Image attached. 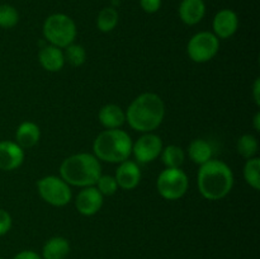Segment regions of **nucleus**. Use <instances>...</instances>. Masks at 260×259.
<instances>
[{
    "instance_id": "c756f323",
    "label": "nucleus",
    "mask_w": 260,
    "mask_h": 259,
    "mask_svg": "<svg viewBox=\"0 0 260 259\" xmlns=\"http://www.w3.org/2000/svg\"><path fill=\"white\" fill-rule=\"evenodd\" d=\"M253 96L256 106H260V79L256 78L253 85Z\"/></svg>"
},
{
    "instance_id": "a211bd4d",
    "label": "nucleus",
    "mask_w": 260,
    "mask_h": 259,
    "mask_svg": "<svg viewBox=\"0 0 260 259\" xmlns=\"http://www.w3.org/2000/svg\"><path fill=\"white\" fill-rule=\"evenodd\" d=\"M70 254V243L63 236L48 239L42 248L43 259H65Z\"/></svg>"
},
{
    "instance_id": "f3484780",
    "label": "nucleus",
    "mask_w": 260,
    "mask_h": 259,
    "mask_svg": "<svg viewBox=\"0 0 260 259\" xmlns=\"http://www.w3.org/2000/svg\"><path fill=\"white\" fill-rule=\"evenodd\" d=\"M98 119L104 128L114 130L119 128L126 122V114L117 104H106L99 109Z\"/></svg>"
},
{
    "instance_id": "2f4dec72",
    "label": "nucleus",
    "mask_w": 260,
    "mask_h": 259,
    "mask_svg": "<svg viewBox=\"0 0 260 259\" xmlns=\"http://www.w3.org/2000/svg\"><path fill=\"white\" fill-rule=\"evenodd\" d=\"M0 259H3V258H0Z\"/></svg>"
},
{
    "instance_id": "cd10ccee",
    "label": "nucleus",
    "mask_w": 260,
    "mask_h": 259,
    "mask_svg": "<svg viewBox=\"0 0 260 259\" xmlns=\"http://www.w3.org/2000/svg\"><path fill=\"white\" fill-rule=\"evenodd\" d=\"M140 7L144 12L154 14L161 8V0H140Z\"/></svg>"
},
{
    "instance_id": "4468645a",
    "label": "nucleus",
    "mask_w": 260,
    "mask_h": 259,
    "mask_svg": "<svg viewBox=\"0 0 260 259\" xmlns=\"http://www.w3.org/2000/svg\"><path fill=\"white\" fill-rule=\"evenodd\" d=\"M180 20L187 25H196L205 18L206 4L203 0H182L178 8Z\"/></svg>"
},
{
    "instance_id": "7ed1b4c3",
    "label": "nucleus",
    "mask_w": 260,
    "mask_h": 259,
    "mask_svg": "<svg viewBox=\"0 0 260 259\" xmlns=\"http://www.w3.org/2000/svg\"><path fill=\"white\" fill-rule=\"evenodd\" d=\"M102 175L101 161L89 152H78L66 157L60 165V177L69 185L90 187L95 185Z\"/></svg>"
},
{
    "instance_id": "f257e3e1",
    "label": "nucleus",
    "mask_w": 260,
    "mask_h": 259,
    "mask_svg": "<svg viewBox=\"0 0 260 259\" xmlns=\"http://www.w3.org/2000/svg\"><path fill=\"white\" fill-rule=\"evenodd\" d=\"M124 114L132 130L147 134L161 124L165 116V104L157 94L142 93L131 102Z\"/></svg>"
},
{
    "instance_id": "393cba45",
    "label": "nucleus",
    "mask_w": 260,
    "mask_h": 259,
    "mask_svg": "<svg viewBox=\"0 0 260 259\" xmlns=\"http://www.w3.org/2000/svg\"><path fill=\"white\" fill-rule=\"evenodd\" d=\"M18 22H19V13L17 8L10 4L0 5V28L9 29L15 27Z\"/></svg>"
},
{
    "instance_id": "9b49d317",
    "label": "nucleus",
    "mask_w": 260,
    "mask_h": 259,
    "mask_svg": "<svg viewBox=\"0 0 260 259\" xmlns=\"http://www.w3.org/2000/svg\"><path fill=\"white\" fill-rule=\"evenodd\" d=\"M213 35L220 40L233 37L239 28V17L234 10L221 9L216 13L212 22Z\"/></svg>"
},
{
    "instance_id": "aec40b11",
    "label": "nucleus",
    "mask_w": 260,
    "mask_h": 259,
    "mask_svg": "<svg viewBox=\"0 0 260 259\" xmlns=\"http://www.w3.org/2000/svg\"><path fill=\"white\" fill-rule=\"evenodd\" d=\"M119 20V14L114 7H106L98 13L96 17V27L101 32L109 33L117 27Z\"/></svg>"
},
{
    "instance_id": "c85d7f7f",
    "label": "nucleus",
    "mask_w": 260,
    "mask_h": 259,
    "mask_svg": "<svg viewBox=\"0 0 260 259\" xmlns=\"http://www.w3.org/2000/svg\"><path fill=\"white\" fill-rule=\"evenodd\" d=\"M13 259H42L40 254H37L33 250H23L20 253L15 254Z\"/></svg>"
},
{
    "instance_id": "412c9836",
    "label": "nucleus",
    "mask_w": 260,
    "mask_h": 259,
    "mask_svg": "<svg viewBox=\"0 0 260 259\" xmlns=\"http://www.w3.org/2000/svg\"><path fill=\"white\" fill-rule=\"evenodd\" d=\"M160 156L162 164L167 168H180L185 159L184 150L178 145H168L167 147H162Z\"/></svg>"
},
{
    "instance_id": "9d476101",
    "label": "nucleus",
    "mask_w": 260,
    "mask_h": 259,
    "mask_svg": "<svg viewBox=\"0 0 260 259\" xmlns=\"http://www.w3.org/2000/svg\"><path fill=\"white\" fill-rule=\"evenodd\" d=\"M103 197L94 185L83 188L75 198L76 210L83 216H94L103 206Z\"/></svg>"
},
{
    "instance_id": "7c9ffc66",
    "label": "nucleus",
    "mask_w": 260,
    "mask_h": 259,
    "mask_svg": "<svg viewBox=\"0 0 260 259\" xmlns=\"http://www.w3.org/2000/svg\"><path fill=\"white\" fill-rule=\"evenodd\" d=\"M253 126H254V130H255L256 132L260 131V113H259V112H256L255 116H254Z\"/></svg>"
},
{
    "instance_id": "20e7f679",
    "label": "nucleus",
    "mask_w": 260,
    "mask_h": 259,
    "mask_svg": "<svg viewBox=\"0 0 260 259\" xmlns=\"http://www.w3.org/2000/svg\"><path fill=\"white\" fill-rule=\"evenodd\" d=\"M132 144L131 136L123 130H104L94 140V156L99 161L119 164L132 154Z\"/></svg>"
},
{
    "instance_id": "dca6fc26",
    "label": "nucleus",
    "mask_w": 260,
    "mask_h": 259,
    "mask_svg": "<svg viewBox=\"0 0 260 259\" xmlns=\"http://www.w3.org/2000/svg\"><path fill=\"white\" fill-rule=\"evenodd\" d=\"M41 139V130L37 123L30 121L22 122L18 126L15 132V142L22 147L23 150L30 149L36 146Z\"/></svg>"
},
{
    "instance_id": "a878e982",
    "label": "nucleus",
    "mask_w": 260,
    "mask_h": 259,
    "mask_svg": "<svg viewBox=\"0 0 260 259\" xmlns=\"http://www.w3.org/2000/svg\"><path fill=\"white\" fill-rule=\"evenodd\" d=\"M96 189L102 193L103 196H113L118 189V184H117L116 178L112 175H103L98 178L95 183Z\"/></svg>"
},
{
    "instance_id": "5701e85b",
    "label": "nucleus",
    "mask_w": 260,
    "mask_h": 259,
    "mask_svg": "<svg viewBox=\"0 0 260 259\" xmlns=\"http://www.w3.org/2000/svg\"><path fill=\"white\" fill-rule=\"evenodd\" d=\"M244 179L245 182L258 190L260 188V159L254 156L251 159L246 160L245 165H244Z\"/></svg>"
},
{
    "instance_id": "2eb2a0df",
    "label": "nucleus",
    "mask_w": 260,
    "mask_h": 259,
    "mask_svg": "<svg viewBox=\"0 0 260 259\" xmlns=\"http://www.w3.org/2000/svg\"><path fill=\"white\" fill-rule=\"evenodd\" d=\"M38 61L46 71L57 73L65 66V57L61 48L52 45H46L38 52Z\"/></svg>"
},
{
    "instance_id": "4be33fe9",
    "label": "nucleus",
    "mask_w": 260,
    "mask_h": 259,
    "mask_svg": "<svg viewBox=\"0 0 260 259\" xmlns=\"http://www.w3.org/2000/svg\"><path fill=\"white\" fill-rule=\"evenodd\" d=\"M259 149V142L254 135L245 134L243 136L239 137L238 142H236V150L239 154L245 159H251L256 155Z\"/></svg>"
},
{
    "instance_id": "39448f33",
    "label": "nucleus",
    "mask_w": 260,
    "mask_h": 259,
    "mask_svg": "<svg viewBox=\"0 0 260 259\" xmlns=\"http://www.w3.org/2000/svg\"><path fill=\"white\" fill-rule=\"evenodd\" d=\"M42 33L50 45L65 48L74 43L78 35V28L73 18L63 13H55L46 18L43 22Z\"/></svg>"
},
{
    "instance_id": "423d86ee",
    "label": "nucleus",
    "mask_w": 260,
    "mask_h": 259,
    "mask_svg": "<svg viewBox=\"0 0 260 259\" xmlns=\"http://www.w3.org/2000/svg\"><path fill=\"white\" fill-rule=\"evenodd\" d=\"M189 180L180 168H165L156 179L157 193L164 200L177 201L187 193Z\"/></svg>"
},
{
    "instance_id": "1a4fd4ad",
    "label": "nucleus",
    "mask_w": 260,
    "mask_h": 259,
    "mask_svg": "<svg viewBox=\"0 0 260 259\" xmlns=\"http://www.w3.org/2000/svg\"><path fill=\"white\" fill-rule=\"evenodd\" d=\"M162 141L160 136L147 132L144 134L135 144H132V154L141 164H147L160 156L162 150Z\"/></svg>"
},
{
    "instance_id": "6ab92c4d",
    "label": "nucleus",
    "mask_w": 260,
    "mask_h": 259,
    "mask_svg": "<svg viewBox=\"0 0 260 259\" xmlns=\"http://www.w3.org/2000/svg\"><path fill=\"white\" fill-rule=\"evenodd\" d=\"M212 146L203 139H194L188 145V155L190 160L197 165H203L212 159Z\"/></svg>"
},
{
    "instance_id": "6e6552de",
    "label": "nucleus",
    "mask_w": 260,
    "mask_h": 259,
    "mask_svg": "<svg viewBox=\"0 0 260 259\" xmlns=\"http://www.w3.org/2000/svg\"><path fill=\"white\" fill-rule=\"evenodd\" d=\"M218 50H220V40L208 30L196 33L187 45L188 56L190 60L197 63L212 60L217 55Z\"/></svg>"
},
{
    "instance_id": "0eeeda50",
    "label": "nucleus",
    "mask_w": 260,
    "mask_h": 259,
    "mask_svg": "<svg viewBox=\"0 0 260 259\" xmlns=\"http://www.w3.org/2000/svg\"><path fill=\"white\" fill-rule=\"evenodd\" d=\"M37 190L40 197L46 203L55 207L66 206L73 198L71 188L61 177L46 175L37 182Z\"/></svg>"
},
{
    "instance_id": "b1692460",
    "label": "nucleus",
    "mask_w": 260,
    "mask_h": 259,
    "mask_svg": "<svg viewBox=\"0 0 260 259\" xmlns=\"http://www.w3.org/2000/svg\"><path fill=\"white\" fill-rule=\"evenodd\" d=\"M63 57H65V62H69L74 68H79V66L84 65L86 61V51L83 45L79 43H71L68 47H65L63 51Z\"/></svg>"
},
{
    "instance_id": "f03ea898",
    "label": "nucleus",
    "mask_w": 260,
    "mask_h": 259,
    "mask_svg": "<svg viewBox=\"0 0 260 259\" xmlns=\"http://www.w3.org/2000/svg\"><path fill=\"white\" fill-rule=\"evenodd\" d=\"M200 193L210 201L225 198L234 187V173L226 163L211 159L201 165L197 175Z\"/></svg>"
},
{
    "instance_id": "bb28decb",
    "label": "nucleus",
    "mask_w": 260,
    "mask_h": 259,
    "mask_svg": "<svg viewBox=\"0 0 260 259\" xmlns=\"http://www.w3.org/2000/svg\"><path fill=\"white\" fill-rule=\"evenodd\" d=\"M12 229V216L4 208H0V236L9 233Z\"/></svg>"
},
{
    "instance_id": "ddd939ff",
    "label": "nucleus",
    "mask_w": 260,
    "mask_h": 259,
    "mask_svg": "<svg viewBox=\"0 0 260 259\" xmlns=\"http://www.w3.org/2000/svg\"><path fill=\"white\" fill-rule=\"evenodd\" d=\"M114 178H116L118 187H121L122 189L131 190L139 185L140 180H141V170L136 161L127 159L119 163Z\"/></svg>"
},
{
    "instance_id": "f8f14e48",
    "label": "nucleus",
    "mask_w": 260,
    "mask_h": 259,
    "mask_svg": "<svg viewBox=\"0 0 260 259\" xmlns=\"http://www.w3.org/2000/svg\"><path fill=\"white\" fill-rule=\"evenodd\" d=\"M24 150L15 141H0V170L12 172L24 161Z\"/></svg>"
}]
</instances>
